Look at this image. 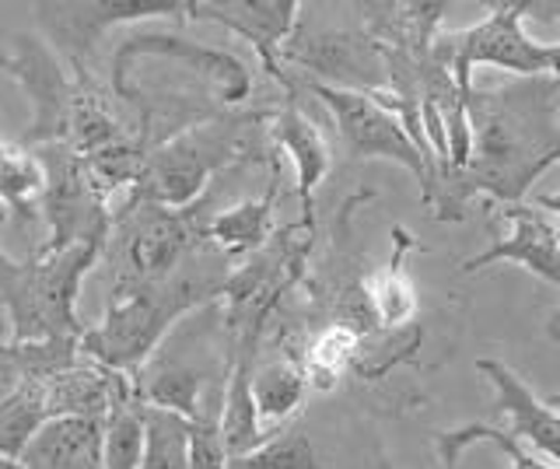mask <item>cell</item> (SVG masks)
Masks as SVG:
<instances>
[{"mask_svg":"<svg viewBox=\"0 0 560 469\" xmlns=\"http://www.w3.org/2000/svg\"><path fill=\"white\" fill-rule=\"evenodd\" d=\"M560 81L522 78L508 89L466 95L472 154L459 176H448L434 189V218L463 221L469 200L480 194L522 203L533 183L560 162Z\"/></svg>","mask_w":560,"mask_h":469,"instance_id":"6da1fadb","label":"cell"},{"mask_svg":"<svg viewBox=\"0 0 560 469\" xmlns=\"http://www.w3.org/2000/svg\"><path fill=\"white\" fill-rule=\"evenodd\" d=\"M214 246L192 253L168 281L144 284L109 298V308L81 337L84 357H92L119 375H140L144 364L158 354L168 329L200 305L221 302L228 277L235 267Z\"/></svg>","mask_w":560,"mask_h":469,"instance_id":"7a4b0ae2","label":"cell"},{"mask_svg":"<svg viewBox=\"0 0 560 469\" xmlns=\"http://www.w3.org/2000/svg\"><path fill=\"white\" fill-rule=\"evenodd\" d=\"M105 238H88L63 253H39L14 259L0 249V305L11 323V343H35L52 337H84L78 312L84 277L105 256Z\"/></svg>","mask_w":560,"mask_h":469,"instance_id":"3957f363","label":"cell"},{"mask_svg":"<svg viewBox=\"0 0 560 469\" xmlns=\"http://www.w3.org/2000/svg\"><path fill=\"white\" fill-rule=\"evenodd\" d=\"M259 159V116H210L154 144L130 197L162 207H192L221 168Z\"/></svg>","mask_w":560,"mask_h":469,"instance_id":"277c9868","label":"cell"},{"mask_svg":"<svg viewBox=\"0 0 560 469\" xmlns=\"http://www.w3.org/2000/svg\"><path fill=\"white\" fill-rule=\"evenodd\" d=\"M207 197L183 211L137 197L113 207L109 238H105L113 294L168 281L192 253L207 246Z\"/></svg>","mask_w":560,"mask_h":469,"instance_id":"5b68a950","label":"cell"},{"mask_svg":"<svg viewBox=\"0 0 560 469\" xmlns=\"http://www.w3.org/2000/svg\"><path fill=\"white\" fill-rule=\"evenodd\" d=\"M315 249L312 224L294 221L277 228L273 238L232 270L221 294L228 354L259 357V343L267 326L284 305L288 294L305 281L308 256Z\"/></svg>","mask_w":560,"mask_h":469,"instance_id":"8992f818","label":"cell"},{"mask_svg":"<svg viewBox=\"0 0 560 469\" xmlns=\"http://www.w3.org/2000/svg\"><path fill=\"white\" fill-rule=\"evenodd\" d=\"M533 0H504L494 4L483 22L455 32H438L434 60L445 63L455 84L469 95L472 71L477 67H498V71L518 78H557L560 81V43H536L525 32V11H533Z\"/></svg>","mask_w":560,"mask_h":469,"instance_id":"52a82bcc","label":"cell"},{"mask_svg":"<svg viewBox=\"0 0 560 469\" xmlns=\"http://www.w3.org/2000/svg\"><path fill=\"white\" fill-rule=\"evenodd\" d=\"M0 71L32 102V119L18 137L22 148H49L63 144L70 137V113H74L78 98V78L70 71V63L52 49L43 32H14L11 49L0 54Z\"/></svg>","mask_w":560,"mask_h":469,"instance_id":"ba28073f","label":"cell"},{"mask_svg":"<svg viewBox=\"0 0 560 469\" xmlns=\"http://www.w3.org/2000/svg\"><path fill=\"white\" fill-rule=\"evenodd\" d=\"M308 92L329 109L343 148L354 154V159H385V162L410 168L420 186V200L434 203L438 172L424 159V151L413 144V137L399 124V116H393L385 106H378L372 95H361V92L329 89V84H315V81H308Z\"/></svg>","mask_w":560,"mask_h":469,"instance_id":"9c48e42d","label":"cell"},{"mask_svg":"<svg viewBox=\"0 0 560 469\" xmlns=\"http://www.w3.org/2000/svg\"><path fill=\"white\" fill-rule=\"evenodd\" d=\"M39 159L46 165V197L39 207L46 221V242L39 253H63L88 238L109 235L113 207L95 189L81 154L63 141L39 148Z\"/></svg>","mask_w":560,"mask_h":469,"instance_id":"30bf717a","label":"cell"},{"mask_svg":"<svg viewBox=\"0 0 560 469\" xmlns=\"http://www.w3.org/2000/svg\"><path fill=\"white\" fill-rule=\"evenodd\" d=\"M280 63L315 74V84L329 89L378 95L389 89V71L364 28H305L298 25L288 46L280 49Z\"/></svg>","mask_w":560,"mask_h":469,"instance_id":"8fae6325","label":"cell"},{"mask_svg":"<svg viewBox=\"0 0 560 469\" xmlns=\"http://www.w3.org/2000/svg\"><path fill=\"white\" fill-rule=\"evenodd\" d=\"M140 57H158V60H175L189 67L192 74L207 78L218 89V98L228 106H238V102L253 92V74L245 71V63L224 49H210L203 43H189L183 36H168V32H133L127 36L113 54V95L140 106V92L130 84L133 60Z\"/></svg>","mask_w":560,"mask_h":469,"instance_id":"7c38bea8","label":"cell"},{"mask_svg":"<svg viewBox=\"0 0 560 469\" xmlns=\"http://www.w3.org/2000/svg\"><path fill=\"white\" fill-rule=\"evenodd\" d=\"M43 39L57 49L70 67H84L95 54V43L116 25L148 19L186 22V0H88V4H35Z\"/></svg>","mask_w":560,"mask_h":469,"instance_id":"4fadbf2b","label":"cell"},{"mask_svg":"<svg viewBox=\"0 0 560 469\" xmlns=\"http://www.w3.org/2000/svg\"><path fill=\"white\" fill-rule=\"evenodd\" d=\"M298 11V0H186V22H210L245 39L256 49L262 71L280 81L288 95H294V78L284 74L280 49L294 36Z\"/></svg>","mask_w":560,"mask_h":469,"instance_id":"5bb4252c","label":"cell"},{"mask_svg":"<svg viewBox=\"0 0 560 469\" xmlns=\"http://www.w3.org/2000/svg\"><path fill=\"white\" fill-rule=\"evenodd\" d=\"M501 218L512 221V235L494 238L490 249L477 253L463 263V273H477L494 263H518L539 281L560 288V228L542 218V211L525 203H508Z\"/></svg>","mask_w":560,"mask_h":469,"instance_id":"9a60e30c","label":"cell"},{"mask_svg":"<svg viewBox=\"0 0 560 469\" xmlns=\"http://www.w3.org/2000/svg\"><path fill=\"white\" fill-rule=\"evenodd\" d=\"M477 372L494 386L498 410L512 421V438L547 452L560 469V410H553L547 399H536V392L498 357H480Z\"/></svg>","mask_w":560,"mask_h":469,"instance_id":"2e32d148","label":"cell"},{"mask_svg":"<svg viewBox=\"0 0 560 469\" xmlns=\"http://www.w3.org/2000/svg\"><path fill=\"white\" fill-rule=\"evenodd\" d=\"M434 448L442 469H557L536 462L529 452H522L512 431L494 424H466L455 431H438Z\"/></svg>","mask_w":560,"mask_h":469,"instance_id":"e0dca14e","label":"cell"},{"mask_svg":"<svg viewBox=\"0 0 560 469\" xmlns=\"http://www.w3.org/2000/svg\"><path fill=\"white\" fill-rule=\"evenodd\" d=\"M452 4H434V0H413V4H358L361 28L372 36L378 49L393 54H431L438 28Z\"/></svg>","mask_w":560,"mask_h":469,"instance_id":"ac0fdd59","label":"cell"},{"mask_svg":"<svg viewBox=\"0 0 560 469\" xmlns=\"http://www.w3.org/2000/svg\"><path fill=\"white\" fill-rule=\"evenodd\" d=\"M221 378L210 382L197 364H189L183 357L154 354L144 364V372L133 375V386H137V399L144 407L168 410V413H179V417H186V421H192V417L200 413L207 392L214 389Z\"/></svg>","mask_w":560,"mask_h":469,"instance_id":"d6986e66","label":"cell"},{"mask_svg":"<svg viewBox=\"0 0 560 469\" xmlns=\"http://www.w3.org/2000/svg\"><path fill=\"white\" fill-rule=\"evenodd\" d=\"M105 421L57 417L25 452V469H102Z\"/></svg>","mask_w":560,"mask_h":469,"instance_id":"ffe728a7","label":"cell"},{"mask_svg":"<svg viewBox=\"0 0 560 469\" xmlns=\"http://www.w3.org/2000/svg\"><path fill=\"white\" fill-rule=\"evenodd\" d=\"M277 165L267 194L259 200H245L235 207H224V211L210 214L207 221V246H214L218 253H224L228 259H249L253 253H259L267 242L273 238V203H277Z\"/></svg>","mask_w":560,"mask_h":469,"instance_id":"44dd1931","label":"cell"},{"mask_svg":"<svg viewBox=\"0 0 560 469\" xmlns=\"http://www.w3.org/2000/svg\"><path fill=\"white\" fill-rule=\"evenodd\" d=\"M228 382H224V407H221V434L228 456L242 459L256 452L270 438V431L262 427L256 396H253V375H256V357L253 354H228L224 357Z\"/></svg>","mask_w":560,"mask_h":469,"instance_id":"7402d4cb","label":"cell"},{"mask_svg":"<svg viewBox=\"0 0 560 469\" xmlns=\"http://www.w3.org/2000/svg\"><path fill=\"white\" fill-rule=\"evenodd\" d=\"M273 133L280 148L291 154L294 172H298V203H302V221L312 224V211H315V189L326 179L329 172V148H326V137L319 133V127L298 109L288 106L270 116Z\"/></svg>","mask_w":560,"mask_h":469,"instance_id":"603a6c76","label":"cell"},{"mask_svg":"<svg viewBox=\"0 0 560 469\" xmlns=\"http://www.w3.org/2000/svg\"><path fill=\"white\" fill-rule=\"evenodd\" d=\"M417 246L407 228H393V256L385 267L368 277V298L378 329H407L417 316V294L407 277V253Z\"/></svg>","mask_w":560,"mask_h":469,"instance_id":"cb8c5ba5","label":"cell"},{"mask_svg":"<svg viewBox=\"0 0 560 469\" xmlns=\"http://www.w3.org/2000/svg\"><path fill=\"white\" fill-rule=\"evenodd\" d=\"M308 389H312L308 378L294 361L277 357V361L259 364L256 375H253V396H256L259 421L270 431V438L291 421L298 410H302Z\"/></svg>","mask_w":560,"mask_h":469,"instance_id":"d4e9b609","label":"cell"},{"mask_svg":"<svg viewBox=\"0 0 560 469\" xmlns=\"http://www.w3.org/2000/svg\"><path fill=\"white\" fill-rule=\"evenodd\" d=\"M49 421L46 389L39 382H18V389L0 399V456L22 462L35 434Z\"/></svg>","mask_w":560,"mask_h":469,"instance_id":"484cf974","label":"cell"},{"mask_svg":"<svg viewBox=\"0 0 560 469\" xmlns=\"http://www.w3.org/2000/svg\"><path fill=\"white\" fill-rule=\"evenodd\" d=\"M46 197V165L39 151L22 148L18 141L0 137V203L11 214L28 218Z\"/></svg>","mask_w":560,"mask_h":469,"instance_id":"4316f807","label":"cell"},{"mask_svg":"<svg viewBox=\"0 0 560 469\" xmlns=\"http://www.w3.org/2000/svg\"><path fill=\"white\" fill-rule=\"evenodd\" d=\"M144 466L140 469H192L189 466V421L179 413L144 407Z\"/></svg>","mask_w":560,"mask_h":469,"instance_id":"83f0119b","label":"cell"},{"mask_svg":"<svg viewBox=\"0 0 560 469\" xmlns=\"http://www.w3.org/2000/svg\"><path fill=\"white\" fill-rule=\"evenodd\" d=\"M144 403L119 407L105 421V448H102V469H140L144 466Z\"/></svg>","mask_w":560,"mask_h":469,"instance_id":"f1b7e54d","label":"cell"},{"mask_svg":"<svg viewBox=\"0 0 560 469\" xmlns=\"http://www.w3.org/2000/svg\"><path fill=\"white\" fill-rule=\"evenodd\" d=\"M228 469H319L315 445L302 427H280L249 456L235 459Z\"/></svg>","mask_w":560,"mask_h":469,"instance_id":"f546056e","label":"cell"},{"mask_svg":"<svg viewBox=\"0 0 560 469\" xmlns=\"http://www.w3.org/2000/svg\"><path fill=\"white\" fill-rule=\"evenodd\" d=\"M11 347H14V361H18V372H22V382H39V386L63 375L67 368H74L84 357L81 340L74 337H52V340L11 343Z\"/></svg>","mask_w":560,"mask_h":469,"instance_id":"4dcf8cb0","label":"cell"},{"mask_svg":"<svg viewBox=\"0 0 560 469\" xmlns=\"http://www.w3.org/2000/svg\"><path fill=\"white\" fill-rule=\"evenodd\" d=\"M18 382H22V372H18L14 347H11V340H0V399H4L11 389H18Z\"/></svg>","mask_w":560,"mask_h":469,"instance_id":"1f68e13d","label":"cell"},{"mask_svg":"<svg viewBox=\"0 0 560 469\" xmlns=\"http://www.w3.org/2000/svg\"><path fill=\"white\" fill-rule=\"evenodd\" d=\"M536 207H542V211H553L560 218V194H539Z\"/></svg>","mask_w":560,"mask_h":469,"instance_id":"d6a6232c","label":"cell"},{"mask_svg":"<svg viewBox=\"0 0 560 469\" xmlns=\"http://www.w3.org/2000/svg\"><path fill=\"white\" fill-rule=\"evenodd\" d=\"M547 337L553 340V343H560V308L550 316V323H547Z\"/></svg>","mask_w":560,"mask_h":469,"instance_id":"836d02e7","label":"cell"},{"mask_svg":"<svg viewBox=\"0 0 560 469\" xmlns=\"http://www.w3.org/2000/svg\"><path fill=\"white\" fill-rule=\"evenodd\" d=\"M0 469H25V462H18V459H4V456H0Z\"/></svg>","mask_w":560,"mask_h":469,"instance_id":"e575fe53","label":"cell"},{"mask_svg":"<svg viewBox=\"0 0 560 469\" xmlns=\"http://www.w3.org/2000/svg\"><path fill=\"white\" fill-rule=\"evenodd\" d=\"M547 403H550L553 410H560V392H557V396H550V399H547Z\"/></svg>","mask_w":560,"mask_h":469,"instance_id":"d590c367","label":"cell"}]
</instances>
